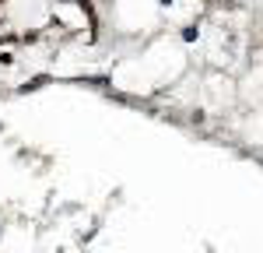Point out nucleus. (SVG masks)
Instances as JSON below:
<instances>
[]
</instances>
